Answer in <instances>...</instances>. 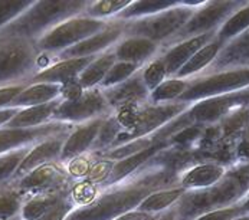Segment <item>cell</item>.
Instances as JSON below:
<instances>
[{"mask_svg": "<svg viewBox=\"0 0 249 220\" xmlns=\"http://www.w3.org/2000/svg\"><path fill=\"white\" fill-rule=\"evenodd\" d=\"M178 171L160 154L131 177L98 188L91 202L76 206L65 220H115L136 210L142 200L164 187L178 184Z\"/></svg>", "mask_w": 249, "mask_h": 220, "instance_id": "obj_1", "label": "cell"}, {"mask_svg": "<svg viewBox=\"0 0 249 220\" xmlns=\"http://www.w3.org/2000/svg\"><path fill=\"white\" fill-rule=\"evenodd\" d=\"M249 193V170L229 167L228 174L212 187L187 191L176 206L178 220H189L205 212L238 204Z\"/></svg>", "mask_w": 249, "mask_h": 220, "instance_id": "obj_2", "label": "cell"}, {"mask_svg": "<svg viewBox=\"0 0 249 220\" xmlns=\"http://www.w3.org/2000/svg\"><path fill=\"white\" fill-rule=\"evenodd\" d=\"M87 4V0H34L16 20L0 31V37L36 42L61 22L84 13Z\"/></svg>", "mask_w": 249, "mask_h": 220, "instance_id": "obj_3", "label": "cell"}, {"mask_svg": "<svg viewBox=\"0 0 249 220\" xmlns=\"http://www.w3.org/2000/svg\"><path fill=\"white\" fill-rule=\"evenodd\" d=\"M190 104L170 102V104H142L127 107L114 112L121 133L115 138L111 148L124 146L130 141L156 134L180 114L189 110ZM109 148V150H111Z\"/></svg>", "mask_w": 249, "mask_h": 220, "instance_id": "obj_4", "label": "cell"}, {"mask_svg": "<svg viewBox=\"0 0 249 220\" xmlns=\"http://www.w3.org/2000/svg\"><path fill=\"white\" fill-rule=\"evenodd\" d=\"M109 20H98L92 19L84 13L70 17L51 31H48L43 36H40L35 42L37 52L42 55L43 64L49 59L58 56L64 51L81 43L87 37L92 36L103 29H106Z\"/></svg>", "mask_w": 249, "mask_h": 220, "instance_id": "obj_5", "label": "cell"}, {"mask_svg": "<svg viewBox=\"0 0 249 220\" xmlns=\"http://www.w3.org/2000/svg\"><path fill=\"white\" fill-rule=\"evenodd\" d=\"M196 9L197 7L186 4L184 0H178V6L163 10L160 13L142 19L127 20L124 25L123 36L145 37L164 48L189 22Z\"/></svg>", "mask_w": 249, "mask_h": 220, "instance_id": "obj_6", "label": "cell"}, {"mask_svg": "<svg viewBox=\"0 0 249 220\" xmlns=\"http://www.w3.org/2000/svg\"><path fill=\"white\" fill-rule=\"evenodd\" d=\"M42 55L35 42L20 37H0V86L28 84L40 69Z\"/></svg>", "mask_w": 249, "mask_h": 220, "instance_id": "obj_7", "label": "cell"}, {"mask_svg": "<svg viewBox=\"0 0 249 220\" xmlns=\"http://www.w3.org/2000/svg\"><path fill=\"white\" fill-rule=\"evenodd\" d=\"M249 88V64L223 68L220 71H205L189 79L187 91L180 97L178 102L193 104L200 100L225 95Z\"/></svg>", "mask_w": 249, "mask_h": 220, "instance_id": "obj_8", "label": "cell"}, {"mask_svg": "<svg viewBox=\"0 0 249 220\" xmlns=\"http://www.w3.org/2000/svg\"><path fill=\"white\" fill-rule=\"evenodd\" d=\"M245 110H249V88L193 102L187 110V115L193 124L208 128L219 125L232 115Z\"/></svg>", "mask_w": 249, "mask_h": 220, "instance_id": "obj_9", "label": "cell"}, {"mask_svg": "<svg viewBox=\"0 0 249 220\" xmlns=\"http://www.w3.org/2000/svg\"><path fill=\"white\" fill-rule=\"evenodd\" d=\"M245 1H236V0H214L206 1L200 4L193 16L189 19V22L178 31V34L172 39L170 43L178 42L181 39L205 35V34H216V31L220 28V25L235 12L238 10ZM167 43V45H170ZM166 45V46H167Z\"/></svg>", "mask_w": 249, "mask_h": 220, "instance_id": "obj_10", "label": "cell"}, {"mask_svg": "<svg viewBox=\"0 0 249 220\" xmlns=\"http://www.w3.org/2000/svg\"><path fill=\"white\" fill-rule=\"evenodd\" d=\"M112 114L107 100L100 88L85 89L81 97L71 101H59L53 121L78 125Z\"/></svg>", "mask_w": 249, "mask_h": 220, "instance_id": "obj_11", "label": "cell"}, {"mask_svg": "<svg viewBox=\"0 0 249 220\" xmlns=\"http://www.w3.org/2000/svg\"><path fill=\"white\" fill-rule=\"evenodd\" d=\"M73 183L70 174L67 173L64 164L61 163H49L31 170L25 176L19 177L12 184L25 199L35 196L37 193H43L56 187H64Z\"/></svg>", "mask_w": 249, "mask_h": 220, "instance_id": "obj_12", "label": "cell"}, {"mask_svg": "<svg viewBox=\"0 0 249 220\" xmlns=\"http://www.w3.org/2000/svg\"><path fill=\"white\" fill-rule=\"evenodd\" d=\"M229 171V167L214 161V160H200L195 163L184 164L178 171V186L186 193L206 190L217 184Z\"/></svg>", "mask_w": 249, "mask_h": 220, "instance_id": "obj_13", "label": "cell"}, {"mask_svg": "<svg viewBox=\"0 0 249 220\" xmlns=\"http://www.w3.org/2000/svg\"><path fill=\"white\" fill-rule=\"evenodd\" d=\"M153 135H154V143L151 146L144 148L139 152H136V154H133V155H130V157H125V158H121V160L115 161L112 164L109 173L107 174L106 180L100 186V188L120 183V182L131 177L139 170H142V167L150 164L159 154H161L163 151H166V150H169L172 147L170 143L167 140H164L160 134L156 133Z\"/></svg>", "mask_w": 249, "mask_h": 220, "instance_id": "obj_14", "label": "cell"}, {"mask_svg": "<svg viewBox=\"0 0 249 220\" xmlns=\"http://www.w3.org/2000/svg\"><path fill=\"white\" fill-rule=\"evenodd\" d=\"M124 25L125 22L123 20H109L108 26L103 29L101 32L87 37L81 43L72 46L70 49L64 51L58 56L52 59H73V58H91V56H98L106 53L107 51L112 49L118 40L124 35ZM49 59V61H52Z\"/></svg>", "mask_w": 249, "mask_h": 220, "instance_id": "obj_15", "label": "cell"}, {"mask_svg": "<svg viewBox=\"0 0 249 220\" xmlns=\"http://www.w3.org/2000/svg\"><path fill=\"white\" fill-rule=\"evenodd\" d=\"M71 124H64L58 121H52L46 125L36 128H0V155L18 150L20 147H31L37 141L59 133H65L72 130Z\"/></svg>", "mask_w": 249, "mask_h": 220, "instance_id": "obj_16", "label": "cell"}, {"mask_svg": "<svg viewBox=\"0 0 249 220\" xmlns=\"http://www.w3.org/2000/svg\"><path fill=\"white\" fill-rule=\"evenodd\" d=\"M70 131L49 135V137L37 141L36 144L31 147L28 154H26V157L23 158L22 164L19 166V169H18V171H16V174H15L12 182L18 180L19 177L25 176L31 170L37 169L40 166H45V164H49V163H59L62 147H64V143H65Z\"/></svg>", "mask_w": 249, "mask_h": 220, "instance_id": "obj_17", "label": "cell"}, {"mask_svg": "<svg viewBox=\"0 0 249 220\" xmlns=\"http://www.w3.org/2000/svg\"><path fill=\"white\" fill-rule=\"evenodd\" d=\"M101 91L112 112L127 107L147 104L150 101V91L145 88L142 82L140 71L130 76L127 81Z\"/></svg>", "mask_w": 249, "mask_h": 220, "instance_id": "obj_18", "label": "cell"}, {"mask_svg": "<svg viewBox=\"0 0 249 220\" xmlns=\"http://www.w3.org/2000/svg\"><path fill=\"white\" fill-rule=\"evenodd\" d=\"M107 117L73 125V128L70 131V134L64 143L59 163L67 164V163H70V161L84 155V154L91 152L92 146L97 140V135L100 133V128H101V125Z\"/></svg>", "mask_w": 249, "mask_h": 220, "instance_id": "obj_19", "label": "cell"}, {"mask_svg": "<svg viewBox=\"0 0 249 220\" xmlns=\"http://www.w3.org/2000/svg\"><path fill=\"white\" fill-rule=\"evenodd\" d=\"M216 34H205V35H197V36L181 39L178 42H173L161 49L159 53V58L163 61L167 76L173 78L180 71V68L208 42H211Z\"/></svg>", "mask_w": 249, "mask_h": 220, "instance_id": "obj_20", "label": "cell"}, {"mask_svg": "<svg viewBox=\"0 0 249 220\" xmlns=\"http://www.w3.org/2000/svg\"><path fill=\"white\" fill-rule=\"evenodd\" d=\"M95 56L91 58H73V59H52L48 61L43 68L31 78L28 84H56L64 85L70 81L76 79L81 72L89 65V62Z\"/></svg>", "mask_w": 249, "mask_h": 220, "instance_id": "obj_21", "label": "cell"}, {"mask_svg": "<svg viewBox=\"0 0 249 220\" xmlns=\"http://www.w3.org/2000/svg\"><path fill=\"white\" fill-rule=\"evenodd\" d=\"M161 49L163 48L159 43L139 36H123L112 48L117 61L136 64L139 67H144L151 59L159 56Z\"/></svg>", "mask_w": 249, "mask_h": 220, "instance_id": "obj_22", "label": "cell"}, {"mask_svg": "<svg viewBox=\"0 0 249 220\" xmlns=\"http://www.w3.org/2000/svg\"><path fill=\"white\" fill-rule=\"evenodd\" d=\"M73 184V183H72ZM72 184L56 187L43 193H37L35 196H31L25 199V203L20 210V219L22 220H36L49 210H52L58 203H61L67 196L71 194Z\"/></svg>", "mask_w": 249, "mask_h": 220, "instance_id": "obj_23", "label": "cell"}, {"mask_svg": "<svg viewBox=\"0 0 249 220\" xmlns=\"http://www.w3.org/2000/svg\"><path fill=\"white\" fill-rule=\"evenodd\" d=\"M226 46L219 42L216 37H213L211 42H208L205 46H202L178 71L173 78H180V79H192L200 73H203L220 55V52Z\"/></svg>", "mask_w": 249, "mask_h": 220, "instance_id": "obj_24", "label": "cell"}, {"mask_svg": "<svg viewBox=\"0 0 249 220\" xmlns=\"http://www.w3.org/2000/svg\"><path fill=\"white\" fill-rule=\"evenodd\" d=\"M61 97V85L56 84H26V86L22 89V92L15 98L10 108H28L36 107L42 104L52 102L55 100H59Z\"/></svg>", "mask_w": 249, "mask_h": 220, "instance_id": "obj_25", "label": "cell"}, {"mask_svg": "<svg viewBox=\"0 0 249 220\" xmlns=\"http://www.w3.org/2000/svg\"><path fill=\"white\" fill-rule=\"evenodd\" d=\"M61 100H55L48 104L36 105V107H28L18 110L16 115L4 125L9 128H36L46 125L53 121L55 111L59 105Z\"/></svg>", "mask_w": 249, "mask_h": 220, "instance_id": "obj_26", "label": "cell"}, {"mask_svg": "<svg viewBox=\"0 0 249 220\" xmlns=\"http://www.w3.org/2000/svg\"><path fill=\"white\" fill-rule=\"evenodd\" d=\"M184 193L186 191L178 184L160 188V190L148 194L136 210L142 212V213H148V215L164 213V212H167V210H170V209L178 206V202L184 196Z\"/></svg>", "mask_w": 249, "mask_h": 220, "instance_id": "obj_27", "label": "cell"}, {"mask_svg": "<svg viewBox=\"0 0 249 220\" xmlns=\"http://www.w3.org/2000/svg\"><path fill=\"white\" fill-rule=\"evenodd\" d=\"M117 62V58L114 55V51L109 49L106 53L95 56L89 65L81 72L78 76V82L84 89H94L98 88L109 71V68Z\"/></svg>", "mask_w": 249, "mask_h": 220, "instance_id": "obj_28", "label": "cell"}, {"mask_svg": "<svg viewBox=\"0 0 249 220\" xmlns=\"http://www.w3.org/2000/svg\"><path fill=\"white\" fill-rule=\"evenodd\" d=\"M249 29V1H245L238 10H235L216 31L214 37L225 46L233 39L241 36Z\"/></svg>", "mask_w": 249, "mask_h": 220, "instance_id": "obj_29", "label": "cell"}, {"mask_svg": "<svg viewBox=\"0 0 249 220\" xmlns=\"http://www.w3.org/2000/svg\"><path fill=\"white\" fill-rule=\"evenodd\" d=\"M178 0H131V3L115 16V20H134L147 17L178 6Z\"/></svg>", "mask_w": 249, "mask_h": 220, "instance_id": "obj_30", "label": "cell"}, {"mask_svg": "<svg viewBox=\"0 0 249 220\" xmlns=\"http://www.w3.org/2000/svg\"><path fill=\"white\" fill-rule=\"evenodd\" d=\"M189 79L180 78H166L154 91L150 92L151 104H170L178 102L180 97L187 91Z\"/></svg>", "mask_w": 249, "mask_h": 220, "instance_id": "obj_31", "label": "cell"}, {"mask_svg": "<svg viewBox=\"0 0 249 220\" xmlns=\"http://www.w3.org/2000/svg\"><path fill=\"white\" fill-rule=\"evenodd\" d=\"M131 0H95L88 1L84 15L98 19V20H112L118 13H121Z\"/></svg>", "mask_w": 249, "mask_h": 220, "instance_id": "obj_32", "label": "cell"}, {"mask_svg": "<svg viewBox=\"0 0 249 220\" xmlns=\"http://www.w3.org/2000/svg\"><path fill=\"white\" fill-rule=\"evenodd\" d=\"M25 197L12 186H0V220H10L20 215Z\"/></svg>", "mask_w": 249, "mask_h": 220, "instance_id": "obj_33", "label": "cell"}, {"mask_svg": "<svg viewBox=\"0 0 249 220\" xmlns=\"http://www.w3.org/2000/svg\"><path fill=\"white\" fill-rule=\"evenodd\" d=\"M31 147H20L18 150L0 155V186H6L13 180L19 166L22 164Z\"/></svg>", "mask_w": 249, "mask_h": 220, "instance_id": "obj_34", "label": "cell"}, {"mask_svg": "<svg viewBox=\"0 0 249 220\" xmlns=\"http://www.w3.org/2000/svg\"><path fill=\"white\" fill-rule=\"evenodd\" d=\"M120 133H121V127H120V124H118V121H117V118H115V115L112 112L104 119V122H103V125L100 128V133L97 135V140H95V143L92 146L91 152L101 154V152L108 151L112 147L115 138L118 137Z\"/></svg>", "mask_w": 249, "mask_h": 220, "instance_id": "obj_35", "label": "cell"}, {"mask_svg": "<svg viewBox=\"0 0 249 220\" xmlns=\"http://www.w3.org/2000/svg\"><path fill=\"white\" fill-rule=\"evenodd\" d=\"M142 67H139L136 64H128V62H121L117 61L106 75V78L103 79L101 85L98 86L100 89H107L111 86H115L124 81H127L130 76H133L134 73H137Z\"/></svg>", "mask_w": 249, "mask_h": 220, "instance_id": "obj_36", "label": "cell"}, {"mask_svg": "<svg viewBox=\"0 0 249 220\" xmlns=\"http://www.w3.org/2000/svg\"><path fill=\"white\" fill-rule=\"evenodd\" d=\"M140 73H142V82L145 85V88L151 92L154 91L167 76V69L163 64V61L156 56L154 59H151L148 64H145L140 69Z\"/></svg>", "mask_w": 249, "mask_h": 220, "instance_id": "obj_37", "label": "cell"}, {"mask_svg": "<svg viewBox=\"0 0 249 220\" xmlns=\"http://www.w3.org/2000/svg\"><path fill=\"white\" fill-rule=\"evenodd\" d=\"M34 0H0V31L16 20Z\"/></svg>", "mask_w": 249, "mask_h": 220, "instance_id": "obj_38", "label": "cell"}, {"mask_svg": "<svg viewBox=\"0 0 249 220\" xmlns=\"http://www.w3.org/2000/svg\"><path fill=\"white\" fill-rule=\"evenodd\" d=\"M232 152V167L249 170V124L241 131L239 140Z\"/></svg>", "mask_w": 249, "mask_h": 220, "instance_id": "obj_39", "label": "cell"}, {"mask_svg": "<svg viewBox=\"0 0 249 220\" xmlns=\"http://www.w3.org/2000/svg\"><path fill=\"white\" fill-rule=\"evenodd\" d=\"M244 210L241 207V204H233L229 207H223V209H217V210H211V212H205L202 215H197L195 218L189 220H232L238 216H244Z\"/></svg>", "mask_w": 249, "mask_h": 220, "instance_id": "obj_40", "label": "cell"}, {"mask_svg": "<svg viewBox=\"0 0 249 220\" xmlns=\"http://www.w3.org/2000/svg\"><path fill=\"white\" fill-rule=\"evenodd\" d=\"M76 207V203L72 197V190L71 194L67 196L61 203H58L52 210H49L48 213H45L43 216H40L39 219L36 220H65L67 216L71 213L72 210Z\"/></svg>", "mask_w": 249, "mask_h": 220, "instance_id": "obj_41", "label": "cell"}, {"mask_svg": "<svg viewBox=\"0 0 249 220\" xmlns=\"http://www.w3.org/2000/svg\"><path fill=\"white\" fill-rule=\"evenodd\" d=\"M26 84H15V85H4L0 86V110L10 108L15 98L22 92Z\"/></svg>", "mask_w": 249, "mask_h": 220, "instance_id": "obj_42", "label": "cell"}, {"mask_svg": "<svg viewBox=\"0 0 249 220\" xmlns=\"http://www.w3.org/2000/svg\"><path fill=\"white\" fill-rule=\"evenodd\" d=\"M159 215H148V213H142L139 210H133L127 215L120 216L118 219L115 220H156Z\"/></svg>", "mask_w": 249, "mask_h": 220, "instance_id": "obj_43", "label": "cell"}, {"mask_svg": "<svg viewBox=\"0 0 249 220\" xmlns=\"http://www.w3.org/2000/svg\"><path fill=\"white\" fill-rule=\"evenodd\" d=\"M18 112V108H4V110H0V128L4 127Z\"/></svg>", "mask_w": 249, "mask_h": 220, "instance_id": "obj_44", "label": "cell"}, {"mask_svg": "<svg viewBox=\"0 0 249 220\" xmlns=\"http://www.w3.org/2000/svg\"><path fill=\"white\" fill-rule=\"evenodd\" d=\"M156 220H178V210H176V207H173V209H170V210H167L164 213H160Z\"/></svg>", "mask_w": 249, "mask_h": 220, "instance_id": "obj_45", "label": "cell"}, {"mask_svg": "<svg viewBox=\"0 0 249 220\" xmlns=\"http://www.w3.org/2000/svg\"><path fill=\"white\" fill-rule=\"evenodd\" d=\"M239 204H241L244 213H245V215H249V193L241 200V202H239Z\"/></svg>", "mask_w": 249, "mask_h": 220, "instance_id": "obj_46", "label": "cell"}, {"mask_svg": "<svg viewBox=\"0 0 249 220\" xmlns=\"http://www.w3.org/2000/svg\"><path fill=\"white\" fill-rule=\"evenodd\" d=\"M10 220H22V219H20V216H18V218H15V219H10Z\"/></svg>", "mask_w": 249, "mask_h": 220, "instance_id": "obj_47", "label": "cell"}]
</instances>
